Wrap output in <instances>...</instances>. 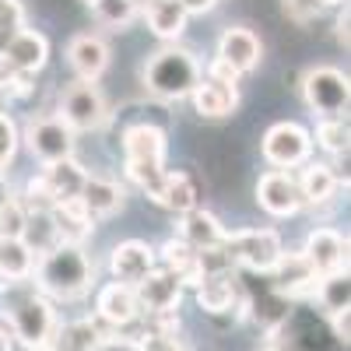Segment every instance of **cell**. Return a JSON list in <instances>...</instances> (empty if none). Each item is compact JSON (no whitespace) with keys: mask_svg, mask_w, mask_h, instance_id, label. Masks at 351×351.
<instances>
[{"mask_svg":"<svg viewBox=\"0 0 351 351\" xmlns=\"http://www.w3.org/2000/svg\"><path fill=\"white\" fill-rule=\"evenodd\" d=\"M36 291L46 299H60V302H74L81 299L95 281V263L88 260L84 246L74 243H56L49 246L39 263H36Z\"/></svg>","mask_w":351,"mask_h":351,"instance_id":"1","label":"cell"},{"mask_svg":"<svg viewBox=\"0 0 351 351\" xmlns=\"http://www.w3.org/2000/svg\"><path fill=\"white\" fill-rule=\"evenodd\" d=\"M123 162H127V176L130 183L148 193L152 200L162 197L165 186V130L155 123H134L123 134Z\"/></svg>","mask_w":351,"mask_h":351,"instance_id":"2","label":"cell"},{"mask_svg":"<svg viewBox=\"0 0 351 351\" xmlns=\"http://www.w3.org/2000/svg\"><path fill=\"white\" fill-rule=\"evenodd\" d=\"M144 88L158 99H186L200 84V60L183 46H162L144 60Z\"/></svg>","mask_w":351,"mask_h":351,"instance_id":"3","label":"cell"},{"mask_svg":"<svg viewBox=\"0 0 351 351\" xmlns=\"http://www.w3.org/2000/svg\"><path fill=\"white\" fill-rule=\"evenodd\" d=\"M56 309L46 295H39V291H28L25 299H18L11 309H8V327L14 334V341L28 351H43L56 330Z\"/></svg>","mask_w":351,"mask_h":351,"instance_id":"4","label":"cell"},{"mask_svg":"<svg viewBox=\"0 0 351 351\" xmlns=\"http://www.w3.org/2000/svg\"><path fill=\"white\" fill-rule=\"evenodd\" d=\"M228 263H239L246 271L256 274H271V267L281 260L285 246L281 236L274 228H243V232H228L225 243H221Z\"/></svg>","mask_w":351,"mask_h":351,"instance_id":"5","label":"cell"},{"mask_svg":"<svg viewBox=\"0 0 351 351\" xmlns=\"http://www.w3.org/2000/svg\"><path fill=\"white\" fill-rule=\"evenodd\" d=\"M348 77L337 67H309L302 77V99L313 112H319V120H330V116H344L348 109Z\"/></svg>","mask_w":351,"mask_h":351,"instance_id":"6","label":"cell"},{"mask_svg":"<svg viewBox=\"0 0 351 351\" xmlns=\"http://www.w3.org/2000/svg\"><path fill=\"white\" fill-rule=\"evenodd\" d=\"M260 152H263V158H267L274 169L288 172V169L309 162V155H313V134L302 123H291V120L274 123L267 134H263Z\"/></svg>","mask_w":351,"mask_h":351,"instance_id":"7","label":"cell"},{"mask_svg":"<svg viewBox=\"0 0 351 351\" xmlns=\"http://www.w3.org/2000/svg\"><path fill=\"white\" fill-rule=\"evenodd\" d=\"M60 120L77 134V130H99L109 120V106L99 92L95 81H74L64 99H60Z\"/></svg>","mask_w":351,"mask_h":351,"instance_id":"8","label":"cell"},{"mask_svg":"<svg viewBox=\"0 0 351 351\" xmlns=\"http://www.w3.org/2000/svg\"><path fill=\"white\" fill-rule=\"evenodd\" d=\"M25 144H28V152L46 165L74 158V130L60 120V116H36V120L25 127Z\"/></svg>","mask_w":351,"mask_h":351,"instance_id":"9","label":"cell"},{"mask_svg":"<svg viewBox=\"0 0 351 351\" xmlns=\"http://www.w3.org/2000/svg\"><path fill=\"white\" fill-rule=\"evenodd\" d=\"M134 295H137L141 313H152V316L176 313V306H180V299H183V281L158 263L155 271H148L134 285Z\"/></svg>","mask_w":351,"mask_h":351,"instance_id":"10","label":"cell"},{"mask_svg":"<svg viewBox=\"0 0 351 351\" xmlns=\"http://www.w3.org/2000/svg\"><path fill=\"white\" fill-rule=\"evenodd\" d=\"M302 256H306V263L313 267L316 278L348 271V239L341 236V232H334V228H313L306 236Z\"/></svg>","mask_w":351,"mask_h":351,"instance_id":"11","label":"cell"},{"mask_svg":"<svg viewBox=\"0 0 351 351\" xmlns=\"http://www.w3.org/2000/svg\"><path fill=\"white\" fill-rule=\"evenodd\" d=\"M256 204H260V208L267 211V215H274V218H291V215L302 208L295 176H291V172H281V169L263 172L260 183H256Z\"/></svg>","mask_w":351,"mask_h":351,"instance_id":"12","label":"cell"},{"mask_svg":"<svg viewBox=\"0 0 351 351\" xmlns=\"http://www.w3.org/2000/svg\"><path fill=\"white\" fill-rule=\"evenodd\" d=\"M260 56H263V46H260L253 28L232 25V28H225L221 39H218V56H215V60H221L225 67H232L243 77V74L260 67Z\"/></svg>","mask_w":351,"mask_h":351,"instance_id":"13","label":"cell"},{"mask_svg":"<svg viewBox=\"0 0 351 351\" xmlns=\"http://www.w3.org/2000/svg\"><path fill=\"white\" fill-rule=\"evenodd\" d=\"M112 341V334L92 316L81 319H67V324H56L46 351H102Z\"/></svg>","mask_w":351,"mask_h":351,"instance_id":"14","label":"cell"},{"mask_svg":"<svg viewBox=\"0 0 351 351\" xmlns=\"http://www.w3.org/2000/svg\"><path fill=\"white\" fill-rule=\"evenodd\" d=\"M158 267V256L148 243H141V239H127L120 243L112 253H109V271H112V281H120V285H137L148 271Z\"/></svg>","mask_w":351,"mask_h":351,"instance_id":"15","label":"cell"},{"mask_svg":"<svg viewBox=\"0 0 351 351\" xmlns=\"http://www.w3.org/2000/svg\"><path fill=\"white\" fill-rule=\"evenodd\" d=\"M67 64L77 74V81H99L109 67V46L95 32H81L67 43Z\"/></svg>","mask_w":351,"mask_h":351,"instance_id":"16","label":"cell"},{"mask_svg":"<svg viewBox=\"0 0 351 351\" xmlns=\"http://www.w3.org/2000/svg\"><path fill=\"white\" fill-rule=\"evenodd\" d=\"M141 316L137 309V295L130 285H120V281H109L99 288L95 295V319L99 324H109V327H127Z\"/></svg>","mask_w":351,"mask_h":351,"instance_id":"17","label":"cell"},{"mask_svg":"<svg viewBox=\"0 0 351 351\" xmlns=\"http://www.w3.org/2000/svg\"><path fill=\"white\" fill-rule=\"evenodd\" d=\"M225 225H221V218L218 215H211L208 208H193V211H186V215H180V239L186 243V246H193V250H221V243H225Z\"/></svg>","mask_w":351,"mask_h":351,"instance_id":"18","label":"cell"},{"mask_svg":"<svg viewBox=\"0 0 351 351\" xmlns=\"http://www.w3.org/2000/svg\"><path fill=\"white\" fill-rule=\"evenodd\" d=\"M4 60L18 71V74H36L46 67L49 60V39L43 32H32V28H21V32L4 46Z\"/></svg>","mask_w":351,"mask_h":351,"instance_id":"19","label":"cell"},{"mask_svg":"<svg viewBox=\"0 0 351 351\" xmlns=\"http://www.w3.org/2000/svg\"><path fill=\"white\" fill-rule=\"evenodd\" d=\"M49 218H53V228H56V239H60V243L81 246V243L95 232V218L88 215V208L81 204V197H71V200L53 204Z\"/></svg>","mask_w":351,"mask_h":351,"instance_id":"20","label":"cell"},{"mask_svg":"<svg viewBox=\"0 0 351 351\" xmlns=\"http://www.w3.org/2000/svg\"><path fill=\"white\" fill-rule=\"evenodd\" d=\"M271 281H274L271 288L281 299L285 295H306V291L316 288V274L302 253H281V260L271 267Z\"/></svg>","mask_w":351,"mask_h":351,"instance_id":"21","label":"cell"},{"mask_svg":"<svg viewBox=\"0 0 351 351\" xmlns=\"http://www.w3.org/2000/svg\"><path fill=\"white\" fill-rule=\"evenodd\" d=\"M190 99H193V109L200 116H208V120H221V116H228L232 109L239 106V88L200 77V84L190 92Z\"/></svg>","mask_w":351,"mask_h":351,"instance_id":"22","label":"cell"},{"mask_svg":"<svg viewBox=\"0 0 351 351\" xmlns=\"http://www.w3.org/2000/svg\"><path fill=\"white\" fill-rule=\"evenodd\" d=\"M158 260H162V267L165 271H172L176 278H180L183 281V288L186 285H200L204 281V267H200V253L193 250V246H186L180 236H176V239H169L158 253H155Z\"/></svg>","mask_w":351,"mask_h":351,"instance_id":"23","label":"cell"},{"mask_svg":"<svg viewBox=\"0 0 351 351\" xmlns=\"http://www.w3.org/2000/svg\"><path fill=\"white\" fill-rule=\"evenodd\" d=\"M81 204L88 208V215L92 218H109L123 208V186L112 183V180H99V176H88L84 186H81Z\"/></svg>","mask_w":351,"mask_h":351,"instance_id":"24","label":"cell"},{"mask_svg":"<svg viewBox=\"0 0 351 351\" xmlns=\"http://www.w3.org/2000/svg\"><path fill=\"white\" fill-rule=\"evenodd\" d=\"M186 18L190 14L183 11L180 0H148V4H144V21H148V28L158 39H165V43L183 36Z\"/></svg>","mask_w":351,"mask_h":351,"instance_id":"25","label":"cell"},{"mask_svg":"<svg viewBox=\"0 0 351 351\" xmlns=\"http://www.w3.org/2000/svg\"><path fill=\"white\" fill-rule=\"evenodd\" d=\"M197 306L211 316H221V313H232L239 306V288L228 274H211L197 285Z\"/></svg>","mask_w":351,"mask_h":351,"instance_id":"26","label":"cell"},{"mask_svg":"<svg viewBox=\"0 0 351 351\" xmlns=\"http://www.w3.org/2000/svg\"><path fill=\"white\" fill-rule=\"evenodd\" d=\"M36 271V253L25 246V239H0V281L21 285Z\"/></svg>","mask_w":351,"mask_h":351,"instance_id":"27","label":"cell"},{"mask_svg":"<svg viewBox=\"0 0 351 351\" xmlns=\"http://www.w3.org/2000/svg\"><path fill=\"white\" fill-rule=\"evenodd\" d=\"M337 183H341V180L334 176V169H330L327 162H313V165H306L302 176L295 180L302 204H327V200L334 197Z\"/></svg>","mask_w":351,"mask_h":351,"instance_id":"28","label":"cell"},{"mask_svg":"<svg viewBox=\"0 0 351 351\" xmlns=\"http://www.w3.org/2000/svg\"><path fill=\"white\" fill-rule=\"evenodd\" d=\"M197 200H200V190L193 183V176H186V172H169L165 176L158 204H165V208L176 211V215H186V211L197 208Z\"/></svg>","mask_w":351,"mask_h":351,"instance_id":"29","label":"cell"},{"mask_svg":"<svg viewBox=\"0 0 351 351\" xmlns=\"http://www.w3.org/2000/svg\"><path fill=\"white\" fill-rule=\"evenodd\" d=\"M84 180H88V172H84L74 158L56 162V165H49V169H46V183H49V190H53V204L77 197V193H81V186H84Z\"/></svg>","mask_w":351,"mask_h":351,"instance_id":"30","label":"cell"},{"mask_svg":"<svg viewBox=\"0 0 351 351\" xmlns=\"http://www.w3.org/2000/svg\"><path fill=\"white\" fill-rule=\"evenodd\" d=\"M316 299L327 313H341L348 309V271H337V274H327V278H316Z\"/></svg>","mask_w":351,"mask_h":351,"instance_id":"31","label":"cell"},{"mask_svg":"<svg viewBox=\"0 0 351 351\" xmlns=\"http://www.w3.org/2000/svg\"><path fill=\"white\" fill-rule=\"evenodd\" d=\"M92 11L106 28H116V32H120V28H130V21L137 18L141 8L134 4V0H95Z\"/></svg>","mask_w":351,"mask_h":351,"instance_id":"32","label":"cell"},{"mask_svg":"<svg viewBox=\"0 0 351 351\" xmlns=\"http://www.w3.org/2000/svg\"><path fill=\"white\" fill-rule=\"evenodd\" d=\"M316 144L330 155H348V120L344 116H330V120L316 123Z\"/></svg>","mask_w":351,"mask_h":351,"instance_id":"33","label":"cell"},{"mask_svg":"<svg viewBox=\"0 0 351 351\" xmlns=\"http://www.w3.org/2000/svg\"><path fill=\"white\" fill-rule=\"evenodd\" d=\"M28 225V211L21 208L18 197H8L0 204V239H21Z\"/></svg>","mask_w":351,"mask_h":351,"instance_id":"34","label":"cell"},{"mask_svg":"<svg viewBox=\"0 0 351 351\" xmlns=\"http://www.w3.org/2000/svg\"><path fill=\"white\" fill-rule=\"evenodd\" d=\"M25 28V8L21 0H0V53Z\"/></svg>","mask_w":351,"mask_h":351,"instance_id":"35","label":"cell"},{"mask_svg":"<svg viewBox=\"0 0 351 351\" xmlns=\"http://www.w3.org/2000/svg\"><path fill=\"white\" fill-rule=\"evenodd\" d=\"M137 351H190L176 334H158V330H148V334H141L137 337V344H134Z\"/></svg>","mask_w":351,"mask_h":351,"instance_id":"36","label":"cell"},{"mask_svg":"<svg viewBox=\"0 0 351 351\" xmlns=\"http://www.w3.org/2000/svg\"><path fill=\"white\" fill-rule=\"evenodd\" d=\"M18 152V127L8 112H0V169H4Z\"/></svg>","mask_w":351,"mask_h":351,"instance_id":"37","label":"cell"},{"mask_svg":"<svg viewBox=\"0 0 351 351\" xmlns=\"http://www.w3.org/2000/svg\"><path fill=\"white\" fill-rule=\"evenodd\" d=\"M281 4H285V14H288L291 21H299V25L313 21L319 11H324V8L316 4V0H281Z\"/></svg>","mask_w":351,"mask_h":351,"instance_id":"38","label":"cell"},{"mask_svg":"<svg viewBox=\"0 0 351 351\" xmlns=\"http://www.w3.org/2000/svg\"><path fill=\"white\" fill-rule=\"evenodd\" d=\"M351 309H341V313H330V327H334V337L341 341V344H348L351 341Z\"/></svg>","mask_w":351,"mask_h":351,"instance_id":"39","label":"cell"},{"mask_svg":"<svg viewBox=\"0 0 351 351\" xmlns=\"http://www.w3.org/2000/svg\"><path fill=\"white\" fill-rule=\"evenodd\" d=\"M208 81H218V84H236V81H239V74L232 71V67H225L221 60H211V64H208Z\"/></svg>","mask_w":351,"mask_h":351,"instance_id":"40","label":"cell"},{"mask_svg":"<svg viewBox=\"0 0 351 351\" xmlns=\"http://www.w3.org/2000/svg\"><path fill=\"white\" fill-rule=\"evenodd\" d=\"M4 88H8V95H18V99H25L28 92H32V81H28V74H14V77L4 84Z\"/></svg>","mask_w":351,"mask_h":351,"instance_id":"41","label":"cell"},{"mask_svg":"<svg viewBox=\"0 0 351 351\" xmlns=\"http://www.w3.org/2000/svg\"><path fill=\"white\" fill-rule=\"evenodd\" d=\"M180 4H183L186 14H208V11L218 4V0H180Z\"/></svg>","mask_w":351,"mask_h":351,"instance_id":"42","label":"cell"},{"mask_svg":"<svg viewBox=\"0 0 351 351\" xmlns=\"http://www.w3.org/2000/svg\"><path fill=\"white\" fill-rule=\"evenodd\" d=\"M0 351H14V334L8 324H0Z\"/></svg>","mask_w":351,"mask_h":351,"instance_id":"43","label":"cell"},{"mask_svg":"<svg viewBox=\"0 0 351 351\" xmlns=\"http://www.w3.org/2000/svg\"><path fill=\"white\" fill-rule=\"evenodd\" d=\"M337 43L348 46V4H344V14L337 18Z\"/></svg>","mask_w":351,"mask_h":351,"instance_id":"44","label":"cell"},{"mask_svg":"<svg viewBox=\"0 0 351 351\" xmlns=\"http://www.w3.org/2000/svg\"><path fill=\"white\" fill-rule=\"evenodd\" d=\"M11 197V186H8V176H4V169H0V204H4Z\"/></svg>","mask_w":351,"mask_h":351,"instance_id":"45","label":"cell"},{"mask_svg":"<svg viewBox=\"0 0 351 351\" xmlns=\"http://www.w3.org/2000/svg\"><path fill=\"white\" fill-rule=\"evenodd\" d=\"M319 8H337V4H348V0H316Z\"/></svg>","mask_w":351,"mask_h":351,"instance_id":"46","label":"cell"},{"mask_svg":"<svg viewBox=\"0 0 351 351\" xmlns=\"http://www.w3.org/2000/svg\"><path fill=\"white\" fill-rule=\"evenodd\" d=\"M263 351H295V348H288V344H271V348H263Z\"/></svg>","mask_w":351,"mask_h":351,"instance_id":"47","label":"cell"},{"mask_svg":"<svg viewBox=\"0 0 351 351\" xmlns=\"http://www.w3.org/2000/svg\"><path fill=\"white\" fill-rule=\"evenodd\" d=\"M84 4H95V0H84Z\"/></svg>","mask_w":351,"mask_h":351,"instance_id":"48","label":"cell"},{"mask_svg":"<svg viewBox=\"0 0 351 351\" xmlns=\"http://www.w3.org/2000/svg\"><path fill=\"white\" fill-rule=\"evenodd\" d=\"M43 351H46V348H43Z\"/></svg>","mask_w":351,"mask_h":351,"instance_id":"49","label":"cell"}]
</instances>
